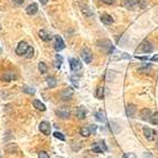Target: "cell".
<instances>
[{
	"instance_id": "1",
	"label": "cell",
	"mask_w": 158,
	"mask_h": 158,
	"mask_svg": "<svg viewBox=\"0 0 158 158\" xmlns=\"http://www.w3.org/2000/svg\"><path fill=\"white\" fill-rule=\"evenodd\" d=\"M153 50H154L153 44L149 41H144L139 45V48L137 49L136 53H139V52L141 53H150V52H153Z\"/></svg>"
},
{
	"instance_id": "2",
	"label": "cell",
	"mask_w": 158,
	"mask_h": 158,
	"mask_svg": "<svg viewBox=\"0 0 158 158\" xmlns=\"http://www.w3.org/2000/svg\"><path fill=\"white\" fill-rule=\"evenodd\" d=\"M81 58L85 63H91L92 60H93V54H92V51L89 48H84L81 51Z\"/></svg>"
},
{
	"instance_id": "3",
	"label": "cell",
	"mask_w": 158,
	"mask_h": 158,
	"mask_svg": "<svg viewBox=\"0 0 158 158\" xmlns=\"http://www.w3.org/2000/svg\"><path fill=\"white\" fill-rule=\"evenodd\" d=\"M29 44L25 41H21L19 44H18V47L16 48V53H17L18 55H25V53H27V51L29 50Z\"/></svg>"
},
{
	"instance_id": "4",
	"label": "cell",
	"mask_w": 158,
	"mask_h": 158,
	"mask_svg": "<svg viewBox=\"0 0 158 158\" xmlns=\"http://www.w3.org/2000/svg\"><path fill=\"white\" fill-rule=\"evenodd\" d=\"M99 44H102L100 47L105 51L106 53H108V54H111L113 51L115 50L114 47H113V44H112V42L109 41V40H103V41L99 42Z\"/></svg>"
},
{
	"instance_id": "5",
	"label": "cell",
	"mask_w": 158,
	"mask_h": 158,
	"mask_svg": "<svg viewBox=\"0 0 158 158\" xmlns=\"http://www.w3.org/2000/svg\"><path fill=\"white\" fill-rule=\"evenodd\" d=\"M143 133H144L145 138L149 141H153L155 139V137H156V132L153 131V129L149 128V127H147V126H145V127L143 128Z\"/></svg>"
},
{
	"instance_id": "6",
	"label": "cell",
	"mask_w": 158,
	"mask_h": 158,
	"mask_svg": "<svg viewBox=\"0 0 158 158\" xmlns=\"http://www.w3.org/2000/svg\"><path fill=\"white\" fill-rule=\"evenodd\" d=\"M92 150H93L94 153H104V151L107 150V146L105 145L104 141H97V143L93 144Z\"/></svg>"
},
{
	"instance_id": "7",
	"label": "cell",
	"mask_w": 158,
	"mask_h": 158,
	"mask_svg": "<svg viewBox=\"0 0 158 158\" xmlns=\"http://www.w3.org/2000/svg\"><path fill=\"white\" fill-rule=\"evenodd\" d=\"M73 94H74V90H73V87H67V89H64L63 91L61 92V99L63 101H67V100H71L72 99V96H73Z\"/></svg>"
},
{
	"instance_id": "8",
	"label": "cell",
	"mask_w": 158,
	"mask_h": 158,
	"mask_svg": "<svg viewBox=\"0 0 158 158\" xmlns=\"http://www.w3.org/2000/svg\"><path fill=\"white\" fill-rule=\"evenodd\" d=\"M65 48V44H64V41L62 40V38L60 35H55L54 37V50L60 52Z\"/></svg>"
},
{
	"instance_id": "9",
	"label": "cell",
	"mask_w": 158,
	"mask_h": 158,
	"mask_svg": "<svg viewBox=\"0 0 158 158\" xmlns=\"http://www.w3.org/2000/svg\"><path fill=\"white\" fill-rule=\"evenodd\" d=\"M57 114H58V115L61 117V118H63V119H67V118H69V117H70L71 112H70V108L67 107V106H61V107H60L58 111H57Z\"/></svg>"
},
{
	"instance_id": "10",
	"label": "cell",
	"mask_w": 158,
	"mask_h": 158,
	"mask_svg": "<svg viewBox=\"0 0 158 158\" xmlns=\"http://www.w3.org/2000/svg\"><path fill=\"white\" fill-rule=\"evenodd\" d=\"M39 129L42 134L44 135H50L51 134V126H50V123L45 122V121H42L40 125H39Z\"/></svg>"
},
{
	"instance_id": "11",
	"label": "cell",
	"mask_w": 158,
	"mask_h": 158,
	"mask_svg": "<svg viewBox=\"0 0 158 158\" xmlns=\"http://www.w3.org/2000/svg\"><path fill=\"white\" fill-rule=\"evenodd\" d=\"M138 3V0H124V6L129 10H136Z\"/></svg>"
},
{
	"instance_id": "12",
	"label": "cell",
	"mask_w": 158,
	"mask_h": 158,
	"mask_svg": "<svg viewBox=\"0 0 158 158\" xmlns=\"http://www.w3.org/2000/svg\"><path fill=\"white\" fill-rule=\"evenodd\" d=\"M38 10H39V7H38V5L34 2V3L29 5V6L25 8V12H27L29 16H33V15H35V13L38 12Z\"/></svg>"
},
{
	"instance_id": "13",
	"label": "cell",
	"mask_w": 158,
	"mask_h": 158,
	"mask_svg": "<svg viewBox=\"0 0 158 158\" xmlns=\"http://www.w3.org/2000/svg\"><path fill=\"white\" fill-rule=\"evenodd\" d=\"M70 67H71V70L72 71H77L82 67V64L80 62V60L77 59H70Z\"/></svg>"
},
{
	"instance_id": "14",
	"label": "cell",
	"mask_w": 158,
	"mask_h": 158,
	"mask_svg": "<svg viewBox=\"0 0 158 158\" xmlns=\"http://www.w3.org/2000/svg\"><path fill=\"white\" fill-rule=\"evenodd\" d=\"M1 79H2L3 81L10 82V81H13V80L17 79V74H16V72H13V71H8V72H6L5 74L2 75Z\"/></svg>"
},
{
	"instance_id": "15",
	"label": "cell",
	"mask_w": 158,
	"mask_h": 158,
	"mask_svg": "<svg viewBox=\"0 0 158 158\" xmlns=\"http://www.w3.org/2000/svg\"><path fill=\"white\" fill-rule=\"evenodd\" d=\"M135 113H136V106L134 104H128L126 106V115L129 118H133L135 116Z\"/></svg>"
},
{
	"instance_id": "16",
	"label": "cell",
	"mask_w": 158,
	"mask_h": 158,
	"mask_svg": "<svg viewBox=\"0 0 158 158\" xmlns=\"http://www.w3.org/2000/svg\"><path fill=\"white\" fill-rule=\"evenodd\" d=\"M109 127H111V129H112V132L114 134H118L121 132V126L118 125L116 121H111L109 122Z\"/></svg>"
},
{
	"instance_id": "17",
	"label": "cell",
	"mask_w": 158,
	"mask_h": 158,
	"mask_svg": "<svg viewBox=\"0 0 158 158\" xmlns=\"http://www.w3.org/2000/svg\"><path fill=\"white\" fill-rule=\"evenodd\" d=\"M101 21L104 23V25H112L113 22H114V19L112 18V16H109V15H102L101 16Z\"/></svg>"
},
{
	"instance_id": "18",
	"label": "cell",
	"mask_w": 158,
	"mask_h": 158,
	"mask_svg": "<svg viewBox=\"0 0 158 158\" xmlns=\"http://www.w3.org/2000/svg\"><path fill=\"white\" fill-rule=\"evenodd\" d=\"M150 116H151V112H150L149 108H144V109H141V118L143 119V121H147V119H149Z\"/></svg>"
},
{
	"instance_id": "19",
	"label": "cell",
	"mask_w": 158,
	"mask_h": 158,
	"mask_svg": "<svg viewBox=\"0 0 158 158\" xmlns=\"http://www.w3.org/2000/svg\"><path fill=\"white\" fill-rule=\"evenodd\" d=\"M85 115H86V112H85V108L83 106H80L76 109V116L79 119H84L85 118Z\"/></svg>"
},
{
	"instance_id": "20",
	"label": "cell",
	"mask_w": 158,
	"mask_h": 158,
	"mask_svg": "<svg viewBox=\"0 0 158 158\" xmlns=\"http://www.w3.org/2000/svg\"><path fill=\"white\" fill-rule=\"evenodd\" d=\"M39 37H40V39H41L42 41H44V42H48V41H50L51 40V37L49 33H47L44 30H41L40 32H39Z\"/></svg>"
},
{
	"instance_id": "21",
	"label": "cell",
	"mask_w": 158,
	"mask_h": 158,
	"mask_svg": "<svg viewBox=\"0 0 158 158\" xmlns=\"http://www.w3.org/2000/svg\"><path fill=\"white\" fill-rule=\"evenodd\" d=\"M33 106L38 111H41V112H44L45 109H47V107H45V105L43 104V103H41L40 101H38V100H34L33 101Z\"/></svg>"
},
{
	"instance_id": "22",
	"label": "cell",
	"mask_w": 158,
	"mask_h": 158,
	"mask_svg": "<svg viewBox=\"0 0 158 158\" xmlns=\"http://www.w3.org/2000/svg\"><path fill=\"white\" fill-rule=\"evenodd\" d=\"M95 117L101 123H106V117H105V114L103 112H96L95 113Z\"/></svg>"
},
{
	"instance_id": "23",
	"label": "cell",
	"mask_w": 158,
	"mask_h": 158,
	"mask_svg": "<svg viewBox=\"0 0 158 158\" xmlns=\"http://www.w3.org/2000/svg\"><path fill=\"white\" fill-rule=\"evenodd\" d=\"M38 69H39V72H40L41 74H45V73L48 72V67H47V64H45L44 62H39Z\"/></svg>"
},
{
	"instance_id": "24",
	"label": "cell",
	"mask_w": 158,
	"mask_h": 158,
	"mask_svg": "<svg viewBox=\"0 0 158 158\" xmlns=\"http://www.w3.org/2000/svg\"><path fill=\"white\" fill-rule=\"evenodd\" d=\"M47 84H48L49 87H54V86L58 84L57 79H55L54 76H49V77L47 79Z\"/></svg>"
},
{
	"instance_id": "25",
	"label": "cell",
	"mask_w": 158,
	"mask_h": 158,
	"mask_svg": "<svg viewBox=\"0 0 158 158\" xmlns=\"http://www.w3.org/2000/svg\"><path fill=\"white\" fill-rule=\"evenodd\" d=\"M95 96L99 99V100H102L104 97V87L103 86H99L95 91Z\"/></svg>"
},
{
	"instance_id": "26",
	"label": "cell",
	"mask_w": 158,
	"mask_h": 158,
	"mask_svg": "<svg viewBox=\"0 0 158 158\" xmlns=\"http://www.w3.org/2000/svg\"><path fill=\"white\" fill-rule=\"evenodd\" d=\"M62 61H63V58L61 55H57L55 57V60H54V67L57 69H60L61 67V64H62Z\"/></svg>"
},
{
	"instance_id": "27",
	"label": "cell",
	"mask_w": 158,
	"mask_h": 158,
	"mask_svg": "<svg viewBox=\"0 0 158 158\" xmlns=\"http://www.w3.org/2000/svg\"><path fill=\"white\" fill-rule=\"evenodd\" d=\"M80 134H81L83 137H89L90 134H91V131H90V128H87V127H82V128L80 129Z\"/></svg>"
},
{
	"instance_id": "28",
	"label": "cell",
	"mask_w": 158,
	"mask_h": 158,
	"mask_svg": "<svg viewBox=\"0 0 158 158\" xmlns=\"http://www.w3.org/2000/svg\"><path fill=\"white\" fill-rule=\"evenodd\" d=\"M23 92L25 93H27V94H29V95H33L34 93H35V91H34L33 87H30V86H27V85H25L23 86Z\"/></svg>"
},
{
	"instance_id": "29",
	"label": "cell",
	"mask_w": 158,
	"mask_h": 158,
	"mask_svg": "<svg viewBox=\"0 0 158 158\" xmlns=\"http://www.w3.org/2000/svg\"><path fill=\"white\" fill-rule=\"evenodd\" d=\"M150 123L154 125H158V113H155V114H151V116L149 118Z\"/></svg>"
},
{
	"instance_id": "30",
	"label": "cell",
	"mask_w": 158,
	"mask_h": 158,
	"mask_svg": "<svg viewBox=\"0 0 158 158\" xmlns=\"http://www.w3.org/2000/svg\"><path fill=\"white\" fill-rule=\"evenodd\" d=\"M33 53H34V49L32 48V47H30V48H29V50L27 51V53H25V57H27V59L32 58V57H33Z\"/></svg>"
},
{
	"instance_id": "31",
	"label": "cell",
	"mask_w": 158,
	"mask_h": 158,
	"mask_svg": "<svg viewBox=\"0 0 158 158\" xmlns=\"http://www.w3.org/2000/svg\"><path fill=\"white\" fill-rule=\"evenodd\" d=\"M53 136H54L55 138L60 139V141H65V137H64V135H63V134H61L60 132H55V133H53Z\"/></svg>"
},
{
	"instance_id": "32",
	"label": "cell",
	"mask_w": 158,
	"mask_h": 158,
	"mask_svg": "<svg viewBox=\"0 0 158 158\" xmlns=\"http://www.w3.org/2000/svg\"><path fill=\"white\" fill-rule=\"evenodd\" d=\"M38 156H39V158H50V156L48 155V153L47 151H43V150L38 153Z\"/></svg>"
},
{
	"instance_id": "33",
	"label": "cell",
	"mask_w": 158,
	"mask_h": 158,
	"mask_svg": "<svg viewBox=\"0 0 158 158\" xmlns=\"http://www.w3.org/2000/svg\"><path fill=\"white\" fill-rule=\"evenodd\" d=\"M124 158H136V156H135V154H132V153H129V154H125Z\"/></svg>"
},
{
	"instance_id": "34",
	"label": "cell",
	"mask_w": 158,
	"mask_h": 158,
	"mask_svg": "<svg viewBox=\"0 0 158 158\" xmlns=\"http://www.w3.org/2000/svg\"><path fill=\"white\" fill-rule=\"evenodd\" d=\"M104 3H106V5H113L114 2H115V0H102Z\"/></svg>"
},
{
	"instance_id": "35",
	"label": "cell",
	"mask_w": 158,
	"mask_h": 158,
	"mask_svg": "<svg viewBox=\"0 0 158 158\" xmlns=\"http://www.w3.org/2000/svg\"><path fill=\"white\" fill-rule=\"evenodd\" d=\"M12 1H13L16 5H22V3L25 2V0H12Z\"/></svg>"
},
{
	"instance_id": "36",
	"label": "cell",
	"mask_w": 158,
	"mask_h": 158,
	"mask_svg": "<svg viewBox=\"0 0 158 158\" xmlns=\"http://www.w3.org/2000/svg\"><path fill=\"white\" fill-rule=\"evenodd\" d=\"M96 128H97V126H96V125H92L91 128H90V131H91V132H95V131H96Z\"/></svg>"
},
{
	"instance_id": "37",
	"label": "cell",
	"mask_w": 158,
	"mask_h": 158,
	"mask_svg": "<svg viewBox=\"0 0 158 158\" xmlns=\"http://www.w3.org/2000/svg\"><path fill=\"white\" fill-rule=\"evenodd\" d=\"M158 60V54H156V55H154L153 58H151V61H157Z\"/></svg>"
},
{
	"instance_id": "38",
	"label": "cell",
	"mask_w": 158,
	"mask_h": 158,
	"mask_svg": "<svg viewBox=\"0 0 158 158\" xmlns=\"http://www.w3.org/2000/svg\"><path fill=\"white\" fill-rule=\"evenodd\" d=\"M39 1H40V2H41L42 5H45V3H47V2H48V0H39Z\"/></svg>"
},
{
	"instance_id": "39",
	"label": "cell",
	"mask_w": 158,
	"mask_h": 158,
	"mask_svg": "<svg viewBox=\"0 0 158 158\" xmlns=\"http://www.w3.org/2000/svg\"><path fill=\"white\" fill-rule=\"evenodd\" d=\"M0 30H1V25H0Z\"/></svg>"
},
{
	"instance_id": "40",
	"label": "cell",
	"mask_w": 158,
	"mask_h": 158,
	"mask_svg": "<svg viewBox=\"0 0 158 158\" xmlns=\"http://www.w3.org/2000/svg\"><path fill=\"white\" fill-rule=\"evenodd\" d=\"M0 158H1V154H0Z\"/></svg>"
},
{
	"instance_id": "41",
	"label": "cell",
	"mask_w": 158,
	"mask_h": 158,
	"mask_svg": "<svg viewBox=\"0 0 158 158\" xmlns=\"http://www.w3.org/2000/svg\"><path fill=\"white\" fill-rule=\"evenodd\" d=\"M157 147H158V143H157Z\"/></svg>"
}]
</instances>
